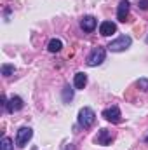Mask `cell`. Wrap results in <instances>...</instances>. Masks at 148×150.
I'll use <instances>...</instances> for the list:
<instances>
[{"label":"cell","mask_w":148,"mask_h":150,"mask_svg":"<svg viewBox=\"0 0 148 150\" xmlns=\"http://www.w3.org/2000/svg\"><path fill=\"white\" fill-rule=\"evenodd\" d=\"M129 2L127 0H122L120 4H118V9H117V19L120 21V23H125V19H127V14H129Z\"/></svg>","instance_id":"52a82bcc"},{"label":"cell","mask_w":148,"mask_h":150,"mask_svg":"<svg viewBox=\"0 0 148 150\" xmlns=\"http://www.w3.org/2000/svg\"><path fill=\"white\" fill-rule=\"evenodd\" d=\"M147 142H148V136H147Z\"/></svg>","instance_id":"d6986e66"},{"label":"cell","mask_w":148,"mask_h":150,"mask_svg":"<svg viewBox=\"0 0 148 150\" xmlns=\"http://www.w3.org/2000/svg\"><path fill=\"white\" fill-rule=\"evenodd\" d=\"M96 25H98V21H96V18H92V16H85V18L80 21V28H82L85 33H91V32H94Z\"/></svg>","instance_id":"ba28073f"},{"label":"cell","mask_w":148,"mask_h":150,"mask_svg":"<svg viewBox=\"0 0 148 150\" xmlns=\"http://www.w3.org/2000/svg\"><path fill=\"white\" fill-rule=\"evenodd\" d=\"M72 100H73V89H72L70 86H66L65 91H63V101H65V103H70Z\"/></svg>","instance_id":"5bb4252c"},{"label":"cell","mask_w":148,"mask_h":150,"mask_svg":"<svg viewBox=\"0 0 148 150\" xmlns=\"http://www.w3.org/2000/svg\"><path fill=\"white\" fill-rule=\"evenodd\" d=\"M140 9H143V11H148V0H140Z\"/></svg>","instance_id":"e0dca14e"},{"label":"cell","mask_w":148,"mask_h":150,"mask_svg":"<svg viewBox=\"0 0 148 150\" xmlns=\"http://www.w3.org/2000/svg\"><path fill=\"white\" fill-rule=\"evenodd\" d=\"M25 107V103H23V100L19 98V96H12L9 101H7V112H11V113H14V112H19L21 108Z\"/></svg>","instance_id":"8992f818"},{"label":"cell","mask_w":148,"mask_h":150,"mask_svg":"<svg viewBox=\"0 0 148 150\" xmlns=\"http://www.w3.org/2000/svg\"><path fill=\"white\" fill-rule=\"evenodd\" d=\"M66 150H73V147H72V145H70V147H66Z\"/></svg>","instance_id":"ac0fdd59"},{"label":"cell","mask_w":148,"mask_h":150,"mask_svg":"<svg viewBox=\"0 0 148 150\" xmlns=\"http://www.w3.org/2000/svg\"><path fill=\"white\" fill-rule=\"evenodd\" d=\"M117 32V25L113 23V21H103L101 25H99V33L103 35V37H110Z\"/></svg>","instance_id":"9c48e42d"},{"label":"cell","mask_w":148,"mask_h":150,"mask_svg":"<svg viewBox=\"0 0 148 150\" xmlns=\"http://www.w3.org/2000/svg\"><path fill=\"white\" fill-rule=\"evenodd\" d=\"M111 133L108 129H99L98 131V136H96V143L98 145H110L111 143Z\"/></svg>","instance_id":"30bf717a"},{"label":"cell","mask_w":148,"mask_h":150,"mask_svg":"<svg viewBox=\"0 0 148 150\" xmlns=\"http://www.w3.org/2000/svg\"><path fill=\"white\" fill-rule=\"evenodd\" d=\"M73 84H75L77 89H84L85 84H87V75L84 74V72H78V74L75 75V79H73Z\"/></svg>","instance_id":"8fae6325"},{"label":"cell","mask_w":148,"mask_h":150,"mask_svg":"<svg viewBox=\"0 0 148 150\" xmlns=\"http://www.w3.org/2000/svg\"><path fill=\"white\" fill-rule=\"evenodd\" d=\"M94 120H96V113H94L92 108H89V107L80 108V112H78V124L84 129H89L94 124Z\"/></svg>","instance_id":"6da1fadb"},{"label":"cell","mask_w":148,"mask_h":150,"mask_svg":"<svg viewBox=\"0 0 148 150\" xmlns=\"http://www.w3.org/2000/svg\"><path fill=\"white\" fill-rule=\"evenodd\" d=\"M105 58H106V51L103 47H94L92 52L87 58V65L89 67H98V65H101L105 61Z\"/></svg>","instance_id":"7a4b0ae2"},{"label":"cell","mask_w":148,"mask_h":150,"mask_svg":"<svg viewBox=\"0 0 148 150\" xmlns=\"http://www.w3.org/2000/svg\"><path fill=\"white\" fill-rule=\"evenodd\" d=\"M47 49H49V52H59V51L63 49V42H61L59 38H52V40L49 42Z\"/></svg>","instance_id":"7c38bea8"},{"label":"cell","mask_w":148,"mask_h":150,"mask_svg":"<svg viewBox=\"0 0 148 150\" xmlns=\"http://www.w3.org/2000/svg\"><path fill=\"white\" fill-rule=\"evenodd\" d=\"M32 136H33V129L32 127H21L19 131H18V134H16V145L19 147V149H23V147H26L28 145V142L32 140Z\"/></svg>","instance_id":"3957f363"},{"label":"cell","mask_w":148,"mask_h":150,"mask_svg":"<svg viewBox=\"0 0 148 150\" xmlns=\"http://www.w3.org/2000/svg\"><path fill=\"white\" fill-rule=\"evenodd\" d=\"M131 37H127V35H122V37H118L117 40H113L108 44V49L113 51V52H122V51H125L127 47H131Z\"/></svg>","instance_id":"277c9868"},{"label":"cell","mask_w":148,"mask_h":150,"mask_svg":"<svg viewBox=\"0 0 148 150\" xmlns=\"http://www.w3.org/2000/svg\"><path fill=\"white\" fill-rule=\"evenodd\" d=\"M14 72H16L14 65H9V63H4V65H2V75H4V77H9V75H12Z\"/></svg>","instance_id":"9a60e30c"},{"label":"cell","mask_w":148,"mask_h":150,"mask_svg":"<svg viewBox=\"0 0 148 150\" xmlns=\"http://www.w3.org/2000/svg\"><path fill=\"white\" fill-rule=\"evenodd\" d=\"M0 150H14L12 140H11L9 136H4V138H2V143H0Z\"/></svg>","instance_id":"4fadbf2b"},{"label":"cell","mask_w":148,"mask_h":150,"mask_svg":"<svg viewBox=\"0 0 148 150\" xmlns=\"http://www.w3.org/2000/svg\"><path fill=\"white\" fill-rule=\"evenodd\" d=\"M103 117L108 122H111V124H118L122 120V113L118 110V107H115V105L110 107V108H106V110H103Z\"/></svg>","instance_id":"5b68a950"},{"label":"cell","mask_w":148,"mask_h":150,"mask_svg":"<svg viewBox=\"0 0 148 150\" xmlns=\"http://www.w3.org/2000/svg\"><path fill=\"white\" fill-rule=\"evenodd\" d=\"M138 87H140L141 91H148V79L147 77H141V79L138 80Z\"/></svg>","instance_id":"2e32d148"}]
</instances>
